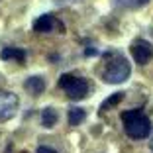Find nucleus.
<instances>
[{"label": "nucleus", "mask_w": 153, "mask_h": 153, "mask_svg": "<svg viewBox=\"0 0 153 153\" xmlns=\"http://www.w3.org/2000/svg\"><path fill=\"white\" fill-rule=\"evenodd\" d=\"M59 120V114L55 108H51V106H47V108L41 112V124H43V128H53L55 124H57Z\"/></svg>", "instance_id": "9"}, {"label": "nucleus", "mask_w": 153, "mask_h": 153, "mask_svg": "<svg viewBox=\"0 0 153 153\" xmlns=\"http://www.w3.org/2000/svg\"><path fill=\"white\" fill-rule=\"evenodd\" d=\"M130 53L137 65H147L153 59V45L145 39H135L130 47Z\"/></svg>", "instance_id": "5"}, {"label": "nucleus", "mask_w": 153, "mask_h": 153, "mask_svg": "<svg viewBox=\"0 0 153 153\" xmlns=\"http://www.w3.org/2000/svg\"><path fill=\"white\" fill-rule=\"evenodd\" d=\"M122 100H124V92H116V94H112L110 98H106V100L102 102V108H100V112L114 108V106H116V104H120Z\"/></svg>", "instance_id": "11"}, {"label": "nucleus", "mask_w": 153, "mask_h": 153, "mask_svg": "<svg viewBox=\"0 0 153 153\" xmlns=\"http://www.w3.org/2000/svg\"><path fill=\"white\" fill-rule=\"evenodd\" d=\"M122 122H124V130L128 137L131 140H147L151 135V120L140 110H126L122 114Z\"/></svg>", "instance_id": "2"}, {"label": "nucleus", "mask_w": 153, "mask_h": 153, "mask_svg": "<svg viewBox=\"0 0 153 153\" xmlns=\"http://www.w3.org/2000/svg\"><path fill=\"white\" fill-rule=\"evenodd\" d=\"M37 153H57L53 147H47V145H39L37 147Z\"/></svg>", "instance_id": "12"}, {"label": "nucleus", "mask_w": 153, "mask_h": 153, "mask_svg": "<svg viewBox=\"0 0 153 153\" xmlns=\"http://www.w3.org/2000/svg\"><path fill=\"white\" fill-rule=\"evenodd\" d=\"M131 75V65L124 55L120 53H106V63L102 71V81L108 85H120L126 82Z\"/></svg>", "instance_id": "1"}, {"label": "nucleus", "mask_w": 153, "mask_h": 153, "mask_svg": "<svg viewBox=\"0 0 153 153\" xmlns=\"http://www.w3.org/2000/svg\"><path fill=\"white\" fill-rule=\"evenodd\" d=\"M2 61H16V63H24L26 61V51L18 49V47H6L0 53Z\"/></svg>", "instance_id": "8"}, {"label": "nucleus", "mask_w": 153, "mask_h": 153, "mask_svg": "<svg viewBox=\"0 0 153 153\" xmlns=\"http://www.w3.org/2000/svg\"><path fill=\"white\" fill-rule=\"evenodd\" d=\"M57 86L61 90H65V94H67L69 100H82L90 90L88 81L82 79V76L73 75V73H65V75L59 76Z\"/></svg>", "instance_id": "3"}, {"label": "nucleus", "mask_w": 153, "mask_h": 153, "mask_svg": "<svg viewBox=\"0 0 153 153\" xmlns=\"http://www.w3.org/2000/svg\"><path fill=\"white\" fill-rule=\"evenodd\" d=\"M67 118H69V124L71 126H79V124H82L86 120V112L82 108H71Z\"/></svg>", "instance_id": "10"}, {"label": "nucleus", "mask_w": 153, "mask_h": 153, "mask_svg": "<svg viewBox=\"0 0 153 153\" xmlns=\"http://www.w3.org/2000/svg\"><path fill=\"white\" fill-rule=\"evenodd\" d=\"M18 106H20L18 94L2 90V92H0V122L12 120V118L16 116V112H18Z\"/></svg>", "instance_id": "4"}, {"label": "nucleus", "mask_w": 153, "mask_h": 153, "mask_svg": "<svg viewBox=\"0 0 153 153\" xmlns=\"http://www.w3.org/2000/svg\"><path fill=\"white\" fill-rule=\"evenodd\" d=\"M149 149H151V153H153V137H151V143H149Z\"/></svg>", "instance_id": "14"}, {"label": "nucleus", "mask_w": 153, "mask_h": 153, "mask_svg": "<svg viewBox=\"0 0 153 153\" xmlns=\"http://www.w3.org/2000/svg\"><path fill=\"white\" fill-rule=\"evenodd\" d=\"M55 27H59L61 32H65L63 22H59L51 14H43V16L36 18V22H33V30H36L37 33H49V32H53Z\"/></svg>", "instance_id": "6"}, {"label": "nucleus", "mask_w": 153, "mask_h": 153, "mask_svg": "<svg viewBox=\"0 0 153 153\" xmlns=\"http://www.w3.org/2000/svg\"><path fill=\"white\" fill-rule=\"evenodd\" d=\"M147 2H149V0H137V4H140V6H143V4H147Z\"/></svg>", "instance_id": "13"}, {"label": "nucleus", "mask_w": 153, "mask_h": 153, "mask_svg": "<svg viewBox=\"0 0 153 153\" xmlns=\"http://www.w3.org/2000/svg\"><path fill=\"white\" fill-rule=\"evenodd\" d=\"M24 88H26L27 92H32L33 96H39L41 92L45 90V79H43V76L33 75V76H30V79L24 81Z\"/></svg>", "instance_id": "7"}]
</instances>
